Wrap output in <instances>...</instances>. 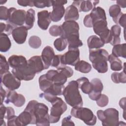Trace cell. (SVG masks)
Returning a JSON list of instances; mask_svg holds the SVG:
<instances>
[{
  "label": "cell",
  "mask_w": 126,
  "mask_h": 126,
  "mask_svg": "<svg viewBox=\"0 0 126 126\" xmlns=\"http://www.w3.org/2000/svg\"><path fill=\"white\" fill-rule=\"evenodd\" d=\"M38 83L40 90L44 93L49 90L53 84L52 82L47 78L45 74L39 77Z\"/></svg>",
  "instance_id": "d6a6232c"
},
{
  "label": "cell",
  "mask_w": 126,
  "mask_h": 126,
  "mask_svg": "<svg viewBox=\"0 0 126 126\" xmlns=\"http://www.w3.org/2000/svg\"><path fill=\"white\" fill-rule=\"evenodd\" d=\"M93 21V24L96 21L99 20H106L105 10L100 6L94 7L90 14Z\"/></svg>",
  "instance_id": "4316f807"
},
{
  "label": "cell",
  "mask_w": 126,
  "mask_h": 126,
  "mask_svg": "<svg viewBox=\"0 0 126 126\" xmlns=\"http://www.w3.org/2000/svg\"><path fill=\"white\" fill-rule=\"evenodd\" d=\"M37 24L38 27L43 30H46L51 22L50 12L47 10H42L37 13Z\"/></svg>",
  "instance_id": "ffe728a7"
},
{
  "label": "cell",
  "mask_w": 126,
  "mask_h": 126,
  "mask_svg": "<svg viewBox=\"0 0 126 126\" xmlns=\"http://www.w3.org/2000/svg\"><path fill=\"white\" fill-rule=\"evenodd\" d=\"M108 61L110 63V68L113 71H120L123 68L122 61L112 54L109 55Z\"/></svg>",
  "instance_id": "4dcf8cb0"
},
{
  "label": "cell",
  "mask_w": 126,
  "mask_h": 126,
  "mask_svg": "<svg viewBox=\"0 0 126 126\" xmlns=\"http://www.w3.org/2000/svg\"><path fill=\"white\" fill-rule=\"evenodd\" d=\"M11 46L10 40L7 34L1 33L0 35V51L1 52H6Z\"/></svg>",
  "instance_id": "f546056e"
},
{
  "label": "cell",
  "mask_w": 126,
  "mask_h": 126,
  "mask_svg": "<svg viewBox=\"0 0 126 126\" xmlns=\"http://www.w3.org/2000/svg\"><path fill=\"white\" fill-rule=\"evenodd\" d=\"M126 14L122 13L115 23L125 28L126 27Z\"/></svg>",
  "instance_id": "c3c4849f"
},
{
  "label": "cell",
  "mask_w": 126,
  "mask_h": 126,
  "mask_svg": "<svg viewBox=\"0 0 126 126\" xmlns=\"http://www.w3.org/2000/svg\"><path fill=\"white\" fill-rule=\"evenodd\" d=\"M0 105L2 104L3 102L4 101L5 97H6V91L4 90L2 86H0Z\"/></svg>",
  "instance_id": "db71d44e"
},
{
  "label": "cell",
  "mask_w": 126,
  "mask_h": 126,
  "mask_svg": "<svg viewBox=\"0 0 126 126\" xmlns=\"http://www.w3.org/2000/svg\"><path fill=\"white\" fill-rule=\"evenodd\" d=\"M53 10L50 12L51 21L58 22L60 21L65 14V8L63 5L67 3V0H52Z\"/></svg>",
  "instance_id": "ba28073f"
},
{
  "label": "cell",
  "mask_w": 126,
  "mask_h": 126,
  "mask_svg": "<svg viewBox=\"0 0 126 126\" xmlns=\"http://www.w3.org/2000/svg\"><path fill=\"white\" fill-rule=\"evenodd\" d=\"M61 57L62 55H56L51 63V66L56 67L57 69L64 66L62 64Z\"/></svg>",
  "instance_id": "7bdbcfd3"
},
{
  "label": "cell",
  "mask_w": 126,
  "mask_h": 126,
  "mask_svg": "<svg viewBox=\"0 0 126 126\" xmlns=\"http://www.w3.org/2000/svg\"><path fill=\"white\" fill-rule=\"evenodd\" d=\"M34 21L35 11L32 8L29 9L26 12L25 26L28 30H30L33 27Z\"/></svg>",
  "instance_id": "e575fe53"
},
{
  "label": "cell",
  "mask_w": 126,
  "mask_h": 126,
  "mask_svg": "<svg viewBox=\"0 0 126 126\" xmlns=\"http://www.w3.org/2000/svg\"><path fill=\"white\" fill-rule=\"evenodd\" d=\"M79 14L77 8L73 4L68 6L65 9L64 20L65 21H76L79 19Z\"/></svg>",
  "instance_id": "cb8c5ba5"
},
{
  "label": "cell",
  "mask_w": 126,
  "mask_h": 126,
  "mask_svg": "<svg viewBox=\"0 0 126 126\" xmlns=\"http://www.w3.org/2000/svg\"><path fill=\"white\" fill-rule=\"evenodd\" d=\"M8 62L12 69L20 68L28 64V61L26 58L22 55H13L9 57Z\"/></svg>",
  "instance_id": "7402d4cb"
},
{
  "label": "cell",
  "mask_w": 126,
  "mask_h": 126,
  "mask_svg": "<svg viewBox=\"0 0 126 126\" xmlns=\"http://www.w3.org/2000/svg\"><path fill=\"white\" fill-rule=\"evenodd\" d=\"M45 75L47 78L50 80L54 84L58 86L64 85L68 78L63 72L58 69L49 70Z\"/></svg>",
  "instance_id": "9a60e30c"
},
{
  "label": "cell",
  "mask_w": 126,
  "mask_h": 126,
  "mask_svg": "<svg viewBox=\"0 0 126 126\" xmlns=\"http://www.w3.org/2000/svg\"><path fill=\"white\" fill-rule=\"evenodd\" d=\"M25 110L32 115L36 126H50L48 108L45 104L32 100L29 101Z\"/></svg>",
  "instance_id": "6da1fadb"
},
{
  "label": "cell",
  "mask_w": 126,
  "mask_h": 126,
  "mask_svg": "<svg viewBox=\"0 0 126 126\" xmlns=\"http://www.w3.org/2000/svg\"><path fill=\"white\" fill-rule=\"evenodd\" d=\"M68 50L77 49L83 45L82 41L79 38V34H74L69 36L66 38Z\"/></svg>",
  "instance_id": "f1b7e54d"
},
{
  "label": "cell",
  "mask_w": 126,
  "mask_h": 126,
  "mask_svg": "<svg viewBox=\"0 0 126 126\" xmlns=\"http://www.w3.org/2000/svg\"><path fill=\"white\" fill-rule=\"evenodd\" d=\"M5 24L3 23H0V33H3V32H4L5 28Z\"/></svg>",
  "instance_id": "680465c9"
},
{
  "label": "cell",
  "mask_w": 126,
  "mask_h": 126,
  "mask_svg": "<svg viewBox=\"0 0 126 126\" xmlns=\"http://www.w3.org/2000/svg\"><path fill=\"white\" fill-rule=\"evenodd\" d=\"M9 15V9L4 6L0 7V19L7 21L8 20Z\"/></svg>",
  "instance_id": "ee69618b"
},
{
  "label": "cell",
  "mask_w": 126,
  "mask_h": 126,
  "mask_svg": "<svg viewBox=\"0 0 126 126\" xmlns=\"http://www.w3.org/2000/svg\"><path fill=\"white\" fill-rule=\"evenodd\" d=\"M28 30L25 26L15 28L11 34L14 41L19 44H23L26 40Z\"/></svg>",
  "instance_id": "2e32d148"
},
{
  "label": "cell",
  "mask_w": 126,
  "mask_h": 126,
  "mask_svg": "<svg viewBox=\"0 0 126 126\" xmlns=\"http://www.w3.org/2000/svg\"><path fill=\"white\" fill-rule=\"evenodd\" d=\"M104 118L102 122V125L104 126H119V112L113 108H107L104 111Z\"/></svg>",
  "instance_id": "9c48e42d"
},
{
  "label": "cell",
  "mask_w": 126,
  "mask_h": 126,
  "mask_svg": "<svg viewBox=\"0 0 126 126\" xmlns=\"http://www.w3.org/2000/svg\"><path fill=\"white\" fill-rule=\"evenodd\" d=\"M63 33L61 37L66 38L69 36L74 34H79V26L75 21H65L61 26Z\"/></svg>",
  "instance_id": "8fae6325"
},
{
  "label": "cell",
  "mask_w": 126,
  "mask_h": 126,
  "mask_svg": "<svg viewBox=\"0 0 126 126\" xmlns=\"http://www.w3.org/2000/svg\"><path fill=\"white\" fill-rule=\"evenodd\" d=\"M126 44H119L114 46L112 54L116 57H122L124 58H126Z\"/></svg>",
  "instance_id": "1f68e13d"
},
{
  "label": "cell",
  "mask_w": 126,
  "mask_h": 126,
  "mask_svg": "<svg viewBox=\"0 0 126 126\" xmlns=\"http://www.w3.org/2000/svg\"><path fill=\"white\" fill-rule=\"evenodd\" d=\"M78 87L83 93L86 94H89L93 89V85L89 79L85 77H82L76 80Z\"/></svg>",
  "instance_id": "d4e9b609"
},
{
  "label": "cell",
  "mask_w": 126,
  "mask_h": 126,
  "mask_svg": "<svg viewBox=\"0 0 126 126\" xmlns=\"http://www.w3.org/2000/svg\"><path fill=\"white\" fill-rule=\"evenodd\" d=\"M6 107L3 104L0 105V126H5V122L3 120L5 117V113H6Z\"/></svg>",
  "instance_id": "7dc6e473"
},
{
  "label": "cell",
  "mask_w": 126,
  "mask_h": 126,
  "mask_svg": "<svg viewBox=\"0 0 126 126\" xmlns=\"http://www.w3.org/2000/svg\"><path fill=\"white\" fill-rule=\"evenodd\" d=\"M117 4L123 8H125L126 6V0H117Z\"/></svg>",
  "instance_id": "6f0895ef"
},
{
  "label": "cell",
  "mask_w": 126,
  "mask_h": 126,
  "mask_svg": "<svg viewBox=\"0 0 126 126\" xmlns=\"http://www.w3.org/2000/svg\"><path fill=\"white\" fill-rule=\"evenodd\" d=\"M84 25L85 26L88 28L93 27V21L90 14H88L85 16L83 20Z\"/></svg>",
  "instance_id": "681fc988"
},
{
  "label": "cell",
  "mask_w": 126,
  "mask_h": 126,
  "mask_svg": "<svg viewBox=\"0 0 126 126\" xmlns=\"http://www.w3.org/2000/svg\"><path fill=\"white\" fill-rule=\"evenodd\" d=\"M55 56L54 51L51 46H47L43 49L41 58L44 64L45 69H48L51 66Z\"/></svg>",
  "instance_id": "d6986e66"
},
{
  "label": "cell",
  "mask_w": 126,
  "mask_h": 126,
  "mask_svg": "<svg viewBox=\"0 0 126 126\" xmlns=\"http://www.w3.org/2000/svg\"><path fill=\"white\" fill-rule=\"evenodd\" d=\"M52 106L49 115L50 123H56L60 119L61 115L67 110V106L63 99L57 96L50 102Z\"/></svg>",
  "instance_id": "5b68a950"
},
{
  "label": "cell",
  "mask_w": 126,
  "mask_h": 126,
  "mask_svg": "<svg viewBox=\"0 0 126 126\" xmlns=\"http://www.w3.org/2000/svg\"><path fill=\"white\" fill-rule=\"evenodd\" d=\"M57 69L63 72L67 78L71 77L73 74V69L68 66L65 65L63 67L58 68Z\"/></svg>",
  "instance_id": "bcb514c9"
},
{
  "label": "cell",
  "mask_w": 126,
  "mask_h": 126,
  "mask_svg": "<svg viewBox=\"0 0 126 126\" xmlns=\"http://www.w3.org/2000/svg\"><path fill=\"white\" fill-rule=\"evenodd\" d=\"M70 114L72 116L80 119L86 125L93 126L96 124V117L92 111L86 107H72Z\"/></svg>",
  "instance_id": "277c9868"
},
{
  "label": "cell",
  "mask_w": 126,
  "mask_h": 126,
  "mask_svg": "<svg viewBox=\"0 0 126 126\" xmlns=\"http://www.w3.org/2000/svg\"><path fill=\"white\" fill-rule=\"evenodd\" d=\"M41 40L37 36L33 35L30 37L29 39V44L31 47L33 49H38L41 45Z\"/></svg>",
  "instance_id": "ab89813d"
},
{
  "label": "cell",
  "mask_w": 126,
  "mask_h": 126,
  "mask_svg": "<svg viewBox=\"0 0 126 126\" xmlns=\"http://www.w3.org/2000/svg\"><path fill=\"white\" fill-rule=\"evenodd\" d=\"M49 32L53 36H61L63 33V30L61 26L53 25L49 28Z\"/></svg>",
  "instance_id": "60d3db41"
},
{
  "label": "cell",
  "mask_w": 126,
  "mask_h": 126,
  "mask_svg": "<svg viewBox=\"0 0 126 126\" xmlns=\"http://www.w3.org/2000/svg\"><path fill=\"white\" fill-rule=\"evenodd\" d=\"M0 75H1L8 71L9 69V64L4 56L0 54Z\"/></svg>",
  "instance_id": "f35d334b"
},
{
  "label": "cell",
  "mask_w": 126,
  "mask_h": 126,
  "mask_svg": "<svg viewBox=\"0 0 126 126\" xmlns=\"http://www.w3.org/2000/svg\"><path fill=\"white\" fill-rule=\"evenodd\" d=\"M88 46L90 49H100L104 45L101 39L96 35H92L87 40Z\"/></svg>",
  "instance_id": "83f0119b"
},
{
  "label": "cell",
  "mask_w": 126,
  "mask_h": 126,
  "mask_svg": "<svg viewBox=\"0 0 126 126\" xmlns=\"http://www.w3.org/2000/svg\"><path fill=\"white\" fill-rule=\"evenodd\" d=\"M94 32L99 36L104 44L110 43L111 40L110 30L107 27L106 20H99L93 24Z\"/></svg>",
  "instance_id": "8992f818"
},
{
  "label": "cell",
  "mask_w": 126,
  "mask_h": 126,
  "mask_svg": "<svg viewBox=\"0 0 126 126\" xmlns=\"http://www.w3.org/2000/svg\"><path fill=\"white\" fill-rule=\"evenodd\" d=\"M76 81H70L64 88L63 94L66 102L72 107H81L83 105L82 96Z\"/></svg>",
  "instance_id": "3957f363"
},
{
  "label": "cell",
  "mask_w": 126,
  "mask_h": 126,
  "mask_svg": "<svg viewBox=\"0 0 126 126\" xmlns=\"http://www.w3.org/2000/svg\"><path fill=\"white\" fill-rule=\"evenodd\" d=\"M9 18L6 21L12 25L15 28L22 26L25 23L26 11L22 9H17L14 7L9 8Z\"/></svg>",
  "instance_id": "52a82bcc"
},
{
  "label": "cell",
  "mask_w": 126,
  "mask_h": 126,
  "mask_svg": "<svg viewBox=\"0 0 126 126\" xmlns=\"http://www.w3.org/2000/svg\"><path fill=\"white\" fill-rule=\"evenodd\" d=\"M12 73L20 81L31 80L36 74L28 64L20 68L12 69Z\"/></svg>",
  "instance_id": "7c38bea8"
},
{
  "label": "cell",
  "mask_w": 126,
  "mask_h": 126,
  "mask_svg": "<svg viewBox=\"0 0 126 126\" xmlns=\"http://www.w3.org/2000/svg\"><path fill=\"white\" fill-rule=\"evenodd\" d=\"M71 117L70 116H68L67 117H64L62 122V126H74L75 124L73 122V121L71 120Z\"/></svg>",
  "instance_id": "f907efd6"
},
{
  "label": "cell",
  "mask_w": 126,
  "mask_h": 126,
  "mask_svg": "<svg viewBox=\"0 0 126 126\" xmlns=\"http://www.w3.org/2000/svg\"><path fill=\"white\" fill-rule=\"evenodd\" d=\"M29 124H35L32 115L28 111L24 110L19 116H17L15 126H25Z\"/></svg>",
  "instance_id": "e0dca14e"
},
{
  "label": "cell",
  "mask_w": 126,
  "mask_h": 126,
  "mask_svg": "<svg viewBox=\"0 0 126 126\" xmlns=\"http://www.w3.org/2000/svg\"><path fill=\"white\" fill-rule=\"evenodd\" d=\"M99 0H77L74 1L72 4L75 6L79 12H88L93 9L99 3Z\"/></svg>",
  "instance_id": "44dd1931"
},
{
  "label": "cell",
  "mask_w": 126,
  "mask_h": 126,
  "mask_svg": "<svg viewBox=\"0 0 126 126\" xmlns=\"http://www.w3.org/2000/svg\"><path fill=\"white\" fill-rule=\"evenodd\" d=\"M14 114H15V111L14 109L11 107H6V113H5L4 118L7 120L9 118L15 115Z\"/></svg>",
  "instance_id": "f5cc1de1"
},
{
  "label": "cell",
  "mask_w": 126,
  "mask_h": 126,
  "mask_svg": "<svg viewBox=\"0 0 126 126\" xmlns=\"http://www.w3.org/2000/svg\"><path fill=\"white\" fill-rule=\"evenodd\" d=\"M125 63H124V66H123L124 70L119 73L117 72H114L111 74V79L113 82L116 84L120 83H125L126 81V76L125 73Z\"/></svg>",
  "instance_id": "d590c367"
},
{
  "label": "cell",
  "mask_w": 126,
  "mask_h": 126,
  "mask_svg": "<svg viewBox=\"0 0 126 126\" xmlns=\"http://www.w3.org/2000/svg\"><path fill=\"white\" fill-rule=\"evenodd\" d=\"M93 85L91 92L88 94L90 98L93 100H96L101 94L103 86L101 81L98 78H94L91 81Z\"/></svg>",
  "instance_id": "ac0fdd59"
},
{
  "label": "cell",
  "mask_w": 126,
  "mask_h": 126,
  "mask_svg": "<svg viewBox=\"0 0 126 126\" xmlns=\"http://www.w3.org/2000/svg\"><path fill=\"white\" fill-rule=\"evenodd\" d=\"M61 60L63 66L66 64L74 66L80 60V51L78 48L68 50L64 54L62 55Z\"/></svg>",
  "instance_id": "4fadbf2b"
},
{
  "label": "cell",
  "mask_w": 126,
  "mask_h": 126,
  "mask_svg": "<svg viewBox=\"0 0 126 126\" xmlns=\"http://www.w3.org/2000/svg\"><path fill=\"white\" fill-rule=\"evenodd\" d=\"M121 31V28L118 25H113L111 28V40L110 43L114 46L117 44H120L121 39L120 37Z\"/></svg>",
  "instance_id": "484cf974"
},
{
  "label": "cell",
  "mask_w": 126,
  "mask_h": 126,
  "mask_svg": "<svg viewBox=\"0 0 126 126\" xmlns=\"http://www.w3.org/2000/svg\"><path fill=\"white\" fill-rule=\"evenodd\" d=\"M109 13L110 16L112 18L113 21L115 22L117 18L122 13L120 7L117 4L111 5L109 9Z\"/></svg>",
  "instance_id": "8d00e7d4"
},
{
  "label": "cell",
  "mask_w": 126,
  "mask_h": 126,
  "mask_svg": "<svg viewBox=\"0 0 126 126\" xmlns=\"http://www.w3.org/2000/svg\"><path fill=\"white\" fill-rule=\"evenodd\" d=\"M28 64L36 74L39 73L45 69L41 56H34L31 57L28 61Z\"/></svg>",
  "instance_id": "603a6c76"
},
{
  "label": "cell",
  "mask_w": 126,
  "mask_h": 126,
  "mask_svg": "<svg viewBox=\"0 0 126 126\" xmlns=\"http://www.w3.org/2000/svg\"><path fill=\"white\" fill-rule=\"evenodd\" d=\"M17 3L19 5L22 6H29L31 7L34 6L33 1L32 0H17Z\"/></svg>",
  "instance_id": "816d5d0a"
},
{
  "label": "cell",
  "mask_w": 126,
  "mask_h": 126,
  "mask_svg": "<svg viewBox=\"0 0 126 126\" xmlns=\"http://www.w3.org/2000/svg\"><path fill=\"white\" fill-rule=\"evenodd\" d=\"M1 83L10 90H15L21 86V81L9 71L0 75Z\"/></svg>",
  "instance_id": "30bf717a"
},
{
  "label": "cell",
  "mask_w": 126,
  "mask_h": 126,
  "mask_svg": "<svg viewBox=\"0 0 126 126\" xmlns=\"http://www.w3.org/2000/svg\"><path fill=\"white\" fill-rule=\"evenodd\" d=\"M119 104L120 107L123 109L124 110V118L125 119H126L125 117V107H126V97H123L121 98L119 101Z\"/></svg>",
  "instance_id": "11a10c76"
},
{
  "label": "cell",
  "mask_w": 126,
  "mask_h": 126,
  "mask_svg": "<svg viewBox=\"0 0 126 126\" xmlns=\"http://www.w3.org/2000/svg\"><path fill=\"white\" fill-rule=\"evenodd\" d=\"M26 99L24 95L18 94L14 90H10L6 91V94L4 102L6 104H9L10 102L13 103L15 106L22 107L25 103Z\"/></svg>",
  "instance_id": "5bb4252c"
},
{
  "label": "cell",
  "mask_w": 126,
  "mask_h": 126,
  "mask_svg": "<svg viewBox=\"0 0 126 126\" xmlns=\"http://www.w3.org/2000/svg\"><path fill=\"white\" fill-rule=\"evenodd\" d=\"M75 69L83 73H88L90 72L92 69L91 65L88 62L79 60L74 65Z\"/></svg>",
  "instance_id": "836d02e7"
},
{
  "label": "cell",
  "mask_w": 126,
  "mask_h": 126,
  "mask_svg": "<svg viewBox=\"0 0 126 126\" xmlns=\"http://www.w3.org/2000/svg\"><path fill=\"white\" fill-rule=\"evenodd\" d=\"M17 116L14 115L7 119L8 126H15V121Z\"/></svg>",
  "instance_id": "9f6ffc18"
},
{
  "label": "cell",
  "mask_w": 126,
  "mask_h": 126,
  "mask_svg": "<svg viewBox=\"0 0 126 126\" xmlns=\"http://www.w3.org/2000/svg\"><path fill=\"white\" fill-rule=\"evenodd\" d=\"M6 2V1H3V0H0V4H4V3H5Z\"/></svg>",
  "instance_id": "91938a15"
},
{
  "label": "cell",
  "mask_w": 126,
  "mask_h": 126,
  "mask_svg": "<svg viewBox=\"0 0 126 126\" xmlns=\"http://www.w3.org/2000/svg\"><path fill=\"white\" fill-rule=\"evenodd\" d=\"M34 6L37 8H42L45 7H50L52 6V0H43V1H33Z\"/></svg>",
  "instance_id": "f6af8a7d"
},
{
  "label": "cell",
  "mask_w": 126,
  "mask_h": 126,
  "mask_svg": "<svg viewBox=\"0 0 126 126\" xmlns=\"http://www.w3.org/2000/svg\"><path fill=\"white\" fill-rule=\"evenodd\" d=\"M67 45V40L62 37L57 38L54 42V47L59 52L64 50L66 48Z\"/></svg>",
  "instance_id": "74e56055"
},
{
  "label": "cell",
  "mask_w": 126,
  "mask_h": 126,
  "mask_svg": "<svg viewBox=\"0 0 126 126\" xmlns=\"http://www.w3.org/2000/svg\"><path fill=\"white\" fill-rule=\"evenodd\" d=\"M97 105L100 107H104L107 105L109 102L108 97L104 94H101L100 96L96 100Z\"/></svg>",
  "instance_id": "b9f144b4"
},
{
  "label": "cell",
  "mask_w": 126,
  "mask_h": 126,
  "mask_svg": "<svg viewBox=\"0 0 126 126\" xmlns=\"http://www.w3.org/2000/svg\"><path fill=\"white\" fill-rule=\"evenodd\" d=\"M109 53L104 49H90L89 60L93 67L99 73H104L108 71Z\"/></svg>",
  "instance_id": "7a4b0ae2"
}]
</instances>
